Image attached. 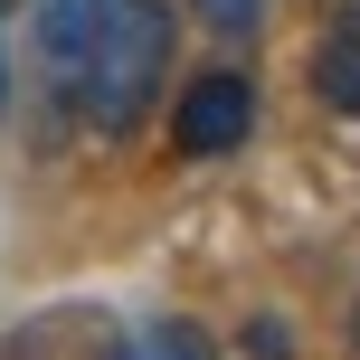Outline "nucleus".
<instances>
[{
    "label": "nucleus",
    "mask_w": 360,
    "mask_h": 360,
    "mask_svg": "<svg viewBox=\"0 0 360 360\" xmlns=\"http://www.w3.org/2000/svg\"><path fill=\"white\" fill-rule=\"evenodd\" d=\"M171 48H180V10L171 0H105L95 38L76 48L67 86H76V114L95 133H133L171 86Z\"/></svg>",
    "instance_id": "nucleus-1"
},
{
    "label": "nucleus",
    "mask_w": 360,
    "mask_h": 360,
    "mask_svg": "<svg viewBox=\"0 0 360 360\" xmlns=\"http://www.w3.org/2000/svg\"><path fill=\"white\" fill-rule=\"evenodd\" d=\"M247 133H256V76L209 67V76L180 86V105H171V152L180 162H218V152H237Z\"/></svg>",
    "instance_id": "nucleus-2"
},
{
    "label": "nucleus",
    "mask_w": 360,
    "mask_h": 360,
    "mask_svg": "<svg viewBox=\"0 0 360 360\" xmlns=\"http://www.w3.org/2000/svg\"><path fill=\"white\" fill-rule=\"evenodd\" d=\"M0 360H124V323L105 304H38L0 332Z\"/></svg>",
    "instance_id": "nucleus-3"
},
{
    "label": "nucleus",
    "mask_w": 360,
    "mask_h": 360,
    "mask_svg": "<svg viewBox=\"0 0 360 360\" xmlns=\"http://www.w3.org/2000/svg\"><path fill=\"white\" fill-rule=\"evenodd\" d=\"M304 76H313V105H323V114H351V124H360V10H332L323 19Z\"/></svg>",
    "instance_id": "nucleus-4"
},
{
    "label": "nucleus",
    "mask_w": 360,
    "mask_h": 360,
    "mask_svg": "<svg viewBox=\"0 0 360 360\" xmlns=\"http://www.w3.org/2000/svg\"><path fill=\"white\" fill-rule=\"evenodd\" d=\"M95 19H105V0H29V29H38V57H48L57 76L76 67V48L95 38Z\"/></svg>",
    "instance_id": "nucleus-5"
},
{
    "label": "nucleus",
    "mask_w": 360,
    "mask_h": 360,
    "mask_svg": "<svg viewBox=\"0 0 360 360\" xmlns=\"http://www.w3.org/2000/svg\"><path fill=\"white\" fill-rule=\"evenodd\" d=\"M124 360H218V342L199 323H180V313H162V323L124 332Z\"/></svg>",
    "instance_id": "nucleus-6"
},
{
    "label": "nucleus",
    "mask_w": 360,
    "mask_h": 360,
    "mask_svg": "<svg viewBox=\"0 0 360 360\" xmlns=\"http://www.w3.org/2000/svg\"><path fill=\"white\" fill-rule=\"evenodd\" d=\"M190 10H199V19H209V29H218V38H247V29H256V19H266V10H275V0H190Z\"/></svg>",
    "instance_id": "nucleus-7"
},
{
    "label": "nucleus",
    "mask_w": 360,
    "mask_h": 360,
    "mask_svg": "<svg viewBox=\"0 0 360 360\" xmlns=\"http://www.w3.org/2000/svg\"><path fill=\"white\" fill-rule=\"evenodd\" d=\"M247 342H256V360H285V323H256Z\"/></svg>",
    "instance_id": "nucleus-8"
},
{
    "label": "nucleus",
    "mask_w": 360,
    "mask_h": 360,
    "mask_svg": "<svg viewBox=\"0 0 360 360\" xmlns=\"http://www.w3.org/2000/svg\"><path fill=\"white\" fill-rule=\"evenodd\" d=\"M332 10H360V0H323V19H332Z\"/></svg>",
    "instance_id": "nucleus-9"
},
{
    "label": "nucleus",
    "mask_w": 360,
    "mask_h": 360,
    "mask_svg": "<svg viewBox=\"0 0 360 360\" xmlns=\"http://www.w3.org/2000/svg\"><path fill=\"white\" fill-rule=\"evenodd\" d=\"M351 342H360V294H351Z\"/></svg>",
    "instance_id": "nucleus-10"
},
{
    "label": "nucleus",
    "mask_w": 360,
    "mask_h": 360,
    "mask_svg": "<svg viewBox=\"0 0 360 360\" xmlns=\"http://www.w3.org/2000/svg\"><path fill=\"white\" fill-rule=\"evenodd\" d=\"M0 95H10V67H0Z\"/></svg>",
    "instance_id": "nucleus-11"
},
{
    "label": "nucleus",
    "mask_w": 360,
    "mask_h": 360,
    "mask_svg": "<svg viewBox=\"0 0 360 360\" xmlns=\"http://www.w3.org/2000/svg\"><path fill=\"white\" fill-rule=\"evenodd\" d=\"M10 10H19V0H0V19H10Z\"/></svg>",
    "instance_id": "nucleus-12"
}]
</instances>
